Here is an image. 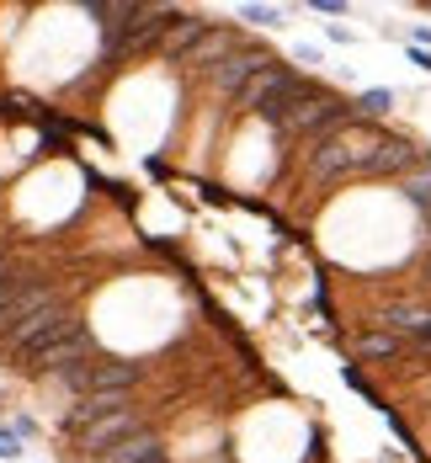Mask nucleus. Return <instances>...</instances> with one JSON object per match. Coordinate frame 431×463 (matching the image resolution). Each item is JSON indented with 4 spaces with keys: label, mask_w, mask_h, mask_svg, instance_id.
Masks as SVG:
<instances>
[{
    "label": "nucleus",
    "mask_w": 431,
    "mask_h": 463,
    "mask_svg": "<svg viewBox=\"0 0 431 463\" xmlns=\"http://www.w3.org/2000/svg\"><path fill=\"white\" fill-rule=\"evenodd\" d=\"M383 134L373 128H362V123H351V128H341L331 144H320L314 149V160H309V171H314V182H341V176H362V165H368V155L379 149Z\"/></svg>",
    "instance_id": "1"
},
{
    "label": "nucleus",
    "mask_w": 431,
    "mask_h": 463,
    "mask_svg": "<svg viewBox=\"0 0 431 463\" xmlns=\"http://www.w3.org/2000/svg\"><path fill=\"white\" fill-rule=\"evenodd\" d=\"M80 341H86V320H80L75 309H64V304H59V309L48 315V325L27 341V346H22V352H16V357H27V363H38V368H43L48 357L70 352V346H80Z\"/></svg>",
    "instance_id": "2"
},
{
    "label": "nucleus",
    "mask_w": 431,
    "mask_h": 463,
    "mask_svg": "<svg viewBox=\"0 0 431 463\" xmlns=\"http://www.w3.org/2000/svg\"><path fill=\"white\" fill-rule=\"evenodd\" d=\"M298 80H304L298 70H287V64H267V70H261V75H256V80L235 96V107H239V112H256V118H261V112H272V107H277V101H283Z\"/></svg>",
    "instance_id": "3"
},
{
    "label": "nucleus",
    "mask_w": 431,
    "mask_h": 463,
    "mask_svg": "<svg viewBox=\"0 0 431 463\" xmlns=\"http://www.w3.org/2000/svg\"><path fill=\"white\" fill-rule=\"evenodd\" d=\"M267 64H277V59H272L267 48L245 43V48H239V53H230V59H224V64L213 70V91H224V96H230V101H235V96L245 91V86H250V80H256V75H261Z\"/></svg>",
    "instance_id": "4"
},
{
    "label": "nucleus",
    "mask_w": 431,
    "mask_h": 463,
    "mask_svg": "<svg viewBox=\"0 0 431 463\" xmlns=\"http://www.w3.org/2000/svg\"><path fill=\"white\" fill-rule=\"evenodd\" d=\"M91 16H96V27H101V64H117V59H123V38H128V27H134L139 5L101 0V5H91Z\"/></svg>",
    "instance_id": "5"
},
{
    "label": "nucleus",
    "mask_w": 431,
    "mask_h": 463,
    "mask_svg": "<svg viewBox=\"0 0 431 463\" xmlns=\"http://www.w3.org/2000/svg\"><path fill=\"white\" fill-rule=\"evenodd\" d=\"M134 431H139V411H117V416L96 420L91 431H80L75 442H80V453H86V458H101L107 448H117V442H128Z\"/></svg>",
    "instance_id": "6"
},
{
    "label": "nucleus",
    "mask_w": 431,
    "mask_h": 463,
    "mask_svg": "<svg viewBox=\"0 0 431 463\" xmlns=\"http://www.w3.org/2000/svg\"><path fill=\"white\" fill-rule=\"evenodd\" d=\"M171 22H176V11H165V5H139V16H134V27H128V38H123V59H128V53H144V48H160L165 33H171Z\"/></svg>",
    "instance_id": "7"
},
{
    "label": "nucleus",
    "mask_w": 431,
    "mask_h": 463,
    "mask_svg": "<svg viewBox=\"0 0 431 463\" xmlns=\"http://www.w3.org/2000/svg\"><path fill=\"white\" fill-rule=\"evenodd\" d=\"M421 165V149L410 139H379V149L368 155V165H362V176H405V171H416Z\"/></svg>",
    "instance_id": "8"
},
{
    "label": "nucleus",
    "mask_w": 431,
    "mask_h": 463,
    "mask_svg": "<svg viewBox=\"0 0 431 463\" xmlns=\"http://www.w3.org/2000/svg\"><path fill=\"white\" fill-rule=\"evenodd\" d=\"M144 363H117V357H101V363H91V373H86V394H128L134 383H139Z\"/></svg>",
    "instance_id": "9"
},
{
    "label": "nucleus",
    "mask_w": 431,
    "mask_h": 463,
    "mask_svg": "<svg viewBox=\"0 0 431 463\" xmlns=\"http://www.w3.org/2000/svg\"><path fill=\"white\" fill-rule=\"evenodd\" d=\"M208 27H213V22H202V16H176V22H171V33H165V43H160V59L187 64V53L208 38Z\"/></svg>",
    "instance_id": "10"
},
{
    "label": "nucleus",
    "mask_w": 431,
    "mask_h": 463,
    "mask_svg": "<svg viewBox=\"0 0 431 463\" xmlns=\"http://www.w3.org/2000/svg\"><path fill=\"white\" fill-rule=\"evenodd\" d=\"M91 463H165V442L155 437V431H134L128 442H117V448H107L101 458Z\"/></svg>",
    "instance_id": "11"
},
{
    "label": "nucleus",
    "mask_w": 431,
    "mask_h": 463,
    "mask_svg": "<svg viewBox=\"0 0 431 463\" xmlns=\"http://www.w3.org/2000/svg\"><path fill=\"white\" fill-rule=\"evenodd\" d=\"M239 33L235 27H208V38H202V43L192 48L187 53V64H202V70H208V75H213V70H219V64H224V59H230V53H239Z\"/></svg>",
    "instance_id": "12"
},
{
    "label": "nucleus",
    "mask_w": 431,
    "mask_h": 463,
    "mask_svg": "<svg viewBox=\"0 0 431 463\" xmlns=\"http://www.w3.org/2000/svg\"><path fill=\"white\" fill-rule=\"evenodd\" d=\"M399 352H405V341H399L394 330H379V325H373V330L357 335V363H389V357H399Z\"/></svg>",
    "instance_id": "13"
},
{
    "label": "nucleus",
    "mask_w": 431,
    "mask_h": 463,
    "mask_svg": "<svg viewBox=\"0 0 431 463\" xmlns=\"http://www.w3.org/2000/svg\"><path fill=\"white\" fill-rule=\"evenodd\" d=\"M399 192H405L421 213H431V155H421V165L399 176Z\"/></svg>",
    "instance_id": "14"
},
{
    "label": "nucleus",
    "mask_w": 431,
    "mask_h": 463,
    "mask_svg": "<svg viewBox=\"0 0 431 463\" xmlns=\"http://www.w3.org/2000/svg\"><path fill=\"white\" fill-rule=\"evenodd\" d=\"M351 107H357V123H373V118H383V112L394 107V91H383V86H373V91H362V96H357Z\"/></svg>",
    "instance_id": "15"
},
{
    "label": "nucleus",
    "mask_w": 431,
    "mask_h": 463,
    "mask_svg": "<svg viewBox=\"0 0 431 463\" xmlns=\"http://www.w3.org/2000/svg\"><path fill=\"white\" fill-rule=\"evenodd\" d=\"M239 22H250V27H283L287 11L283 5H239Z\"/></svg>",
    "instance_id": "16"
},
{
    "label": "nucleus",
    "mask_w": 431,
    "mask_h": 463,
    "mask_svg": "<svg viewBox=\"0 0 431 463\" xmlns=\"http://www.w3.org/2000/svg\"><path fill=\"white\" fill-rule=\"evenodd\" d=\"M27 282H33V278H22V272H11V278H0V315L11 309V298H16V293H22Z\"/></svg>",
    "instance_id": "17"
},
{
    "label": "nucleus",
    "mask_w": 431,
    "mask_h": 463,
    "mask_svg": "<svg viewBox=\"0 0 431 463\" xmlns=\"http://www.w3.org/2000/svg\"><path fill=\"white\" fill-rule=\"evenodd\" d=\"M16 458H22V437L11 426H0V463H16Z\"/></svg>",
    "instance_id": "18"
},
{
    "label": "nucleus",
    "mask_w": 431,
    "mask_h": 463,
    "mask_svg": "<svg viewBox=\"0 0 431 463\" xmlns=\"http://www.w3.org/2000/svg\"><path fill=\"white\" fill-rule=\"evenodd\" d=\"M309 11H320V16H346L341 0H309Z\"/></svg>",
    "instance_id": "19"
},
{
    "label": "nucleus",
    "mask_w": 431,
    "mask_h": 463,
    "mask_svg": "<svg viewBox=\"0 0 431 463\" xmlns=\"http://www.w3.org/2000/svg\"><path fill=\"white\" fill-rule=\"evenodd\" d=\"M410 64H416V70H426V75H431V48H416V43H410Z\"/></svg>",
    "instance_id": "20"
},
{
    "label": "nucleus",
    "mask_w": 431,
    "mask_h": 463,
    "mask_svg": "<svg viewBox=\"0 0 431 463\" xmlns=\"http://www.w3.org/2000/svg\"><path fill=\"white\" fill-rule=\"evenodd\" d=\"M293 59H298V64H320V48H309V43H298V48H293Z\"/></svg>",
    "instance_id": "21"
},
{
    "label": "nucleus",
    "mask_w": 431,
    "mask_h": 463,
    "mask_svg": "<svg viewBox=\"0 0 431 463\" xmlns=\"http://www.w3.org/2000/svg\"><path fill=\"white\" fill-rule=\"evenodd\" d=\"M11 431H16V437H33V431H38V420H33V416H16V426H11Z\"/></svg>",
    "instance_id": "22"
},
{
    "label": "nucleus",
    "mask_w": 431,
    "mask_h": 463,
    "mask_svg": "<svg viewBox=\"0 0 431 463\" xmlns=\"http://www.w3.org/2000/svg\"><path fill=\"white\" fill-rule=\"evenodd\" d=\"M426 240H431V213H426Z\"/></svg>",
    "instance_id": "23"
},
{
    "label": "nucleus",
    "mask_w": 431,
    "mask_h": 463,
    "mask_svg": "<svg viewBox=\"0 0 431 463\" xmlns=\"http://www.w3.org/2000/svg\"><path fill=\"white\" fill-rule=\"evenodd\" d=\"M426 282H431V261H426Z\"/></svg>",
    "instance_id": "24"
}]
</instances>
